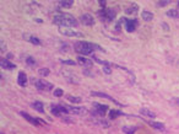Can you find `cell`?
Instances as JSON below:
<instances>
[{
    "label": "cell",
    "mask_w": 179,
    "mask_h": 134,
    "mask_svg": "<svg viewBox=\"0 0 179 134\" xmlns=\"http://www.w3.org/2000/svg\"><path fill=\"white\" fill-rule=\"evenodd\" d=\"M38 73H39V75H42V76H48L49 73H50V70L47 69V68H41V69L38 70Z\"/></svg>",
    "instance_id": "d4e9b609"
},
{
    "label": "cell",
    "mask_w": 179,
    "mask_h": 134,
    "mask_svg": "<svg viewBox=\"0 0 179 134\" xmlns=\"http://www.w3.org/2000/svg\"><path fill=\"white\" fill-rule=\"evenodd\" d=\"M178 6H179V3H178Z\"/></svg>",
    "instance_id": "e575fe53"
},
{
    "label": "cell",
    "mask_w": 179,
    "mask_h": 134,
    "mask_svg": "<svg viewBox=\"0 0 179 134\" xmlns=\"http://www.w3.org/2000/svg\"><path fill=\"white\" fill-rule=\"evenodd\" d=\"M140 113L144 114V116H146V117H150V118H155V117H156V114H155L152 111L147 110V108H141V110H140Z\"/></svg>",
    "instance_id": "d6986e66"
},
{
    "label": "cell",
    "mask_w": 179,
    "mask_h": 134,
    "mask_svg": "<svg viewBox=\"0 0 179 134\" xmlns=\"http://www.w3.org/2000/svg\"><path fill=\"white\" fill-rule=\"evenodd\" d=\"M148 125H151L152 128L155 129H158V130H164V125L163 123H159V122H148Z\"/></svg>",
    "instance_id": "ac0fdd59"
},
{
    "label": "cell",
    "mask_w": 179,
    "mask_h": 134,
    "mask_svg": "<svg viewBox=\"0 0 179 134\" xmlns=\"http://www.w3.org/2000/svg\"><path fill=\"white\" fill-rule=\"evenodd\" d=\"M59 5L61 8H71L74 5V2L72 0H61V2H59Z\"/></svg>",
    "instance_id": "ffe728a7"
},
{
    "label": "cell",
    "mask_w": 179,
    "mask_h": 134,
    "mask_svg": "<svg viewBox=\"0 0 179 134\" xmlns=\"http://www.w3.org/2000/svg\"><path fill=\"white\" fill-rule=\"evenodd\" d=\"M123 132L126 133V134H135V132H136V127H129V125H125V127H123Z\"/></svg>",
    "instance_id": "603a6c76"
},
{
    "label": "cell",
    "mask_w": 179,
    "mask_h": 134,
    "mask_svg": "<svg viewBox=\"0 0 179 134\" xmlns=\"http://www.w3.org/2000/svg\"><path fill=\"white\" fill-rule=\"evenodd\" d=\"M98 15H100L101 17L106 19V20H109V21L115 19V11L112 10V9H106V10H103V11H100Z\"/></svg>",
    "instance_id": "8992f818"
},
{
    "label": "cell",
    "mask_w": 179,
    "mask_h": 134,
    "mask_svg": "<svg viewBox=\"0 0 179 134\" xmlns=\"http://www.w3.org/2000/svg\"><path fill=\"white\" fill-rule=\"evenodd\" d=\"M35 85L38 90H42V91H49V90L53 89V84H50L48 81H44V80H36Z\"/></svg>",
    "instance_id": "277c9868"
},
{
    "label": "cell",
    "mask_w": 179,
    "mask_h": 134,
    "mask_svg": "<svg viewBox=\"0 0 179 134\" xmlns=\"http://www.w3.org/2000/svg\"><path fill=\"white\" fill-rule=\"evenodd\" d=\"M63 90L61 89H55L54 90V96H57V97H60V96H63Z\"/></svg>",
    "instance_id": "f1b7e54d"
},
{
    "label": "cell",
    "mask_w": 179,
    "mask_h": 134,
    "mask_svg": "<svg viewBox=\"0 0 179 134\" xmlns=\"http://www.w3.org/2000/svg\"><path fill=\"white\" fill-rule=\"evenodd\" d=\"M103 72H104L106 74H112V70L108 68V66H103Z\"/></svg>",
    "instance_id": "4dcf8cb0"
},
{
    "label": "cell",
    "mask_w": 179,
    "mask_h": 134,
    "mask_svg": "<svg viewBox=\"0 0 179 134\" xmlns=\"http://www.w3.org/2000/svg\"><path fill=\"white\" fill-rule=\"evenodd\" d=\"M80 20H81V22H82L83 25H86V26H93V25H95V19L92 17V15H90V14H83V15H81Z\"/></svg>",
    "instance_id": "ba28073f"
},
{
    "label": "cell",
    "mask_w": 179,
    "mask_h": 134,
    "mask_svg": "<svg viewBox=\"0 0 179 134\" xmlns=\"http://www.w3.org/2000/svg\"><path fill=\"white\" fill-rule=\"evenodd\" d=\"M91 95L92 96H97V97H103V99H107V100H109V101H113L115 105H122V103H119L117 100H114L112 96H109V95H107V94H104V92H97V91H92L91 92Z\"/></svg>",
    "instance_id": "9c48e42d"
},
{
    "label": "cell",
    "mask_w": 179,
    "mask_h": 134,
    "mask_svg": "<svg viewBox=\"0 0 179 134\" xmlns=\"http://www.w3.org/2000/svg\"><path fill=\"white\" fill-rule=\"evenodd\" d=\"M77 61L81 64V65H87V66H91L93 63L91 59H87L85 57H77Z\"/></svg>",
    "instance_id": "e0dca14e"
},
{
    "label": "cell",
    "mask_w": 179,
    "mask_h": 134,
    "mask_svg": "<svg viewBox=\"0 0 179 134\" xmlns=\"http://www.w3.org/2000/svg\"><path fill=\"white\" fill-rule=\"evenodd\" d=\"M125 24H126V25H125L126 31H128V32H134L137 22H136V20H126V22H125Z\"/></svg>",
    "instance_id": "5bb4252c"
},
{
    "label": "cell",
    "mask_w": 179,
    "mask_h": 134,
    "mask_svg": "<svg viewBox=\"0 0 179 134\" xmlns=\"http://www.w3.org/2000/svg\"><path fill=\"white\" fill-rule=\"evenodd\" d=\"M139 11V6L136 4H131V6H129L128 9H125V14L126 15H136Z\"/></svg>",
    "instance_id": "9a60e30c"
},
{
    "label": "cell",
    "mask_w": 179,
    "mask_h": 134,
    "mask_svg": "<svg viewBox=\"0 0 179 134\" xmlns=\"http://www.w3.org/2000/svg\"><path fill=\"white\" fill-rule=\"evenodd\" d=\"M2 68L3 69H6V70H13V69H15L16 68V65L15 64H13L10 60H8V59H2Z\"/></svg>",
    "instance_id": "7c38bea8"
},
{
    "label": "cell",
    "mask_w": 179,
    "mask_h": 134,
    "mask_svg": "<svg viewBox=\"0 0 179 134\" xmlns=\"http://www.w3.org/2000/svg\"><path fill=\"white\" fill-rule=\"evenodd\" d=\"M61 63L63 64H68V65H75V61L74 60H63L61 59Z\"/></svg>",
    "instance_id": "f546056e"
},
{
    "label": "cell",
    "mask_w": 179,
    "mask_h": 134,
    "mask_svg": "<svg viewBox=\"0 0 179 134\" xmlns=\"http://www.w3.org/2000/svg\"><path fill=\"white\" fill-rule=\"evenodd\" d=\"M100 4H101V6H102V8H104V6H106V2H100Z\"/></svg>",
    "instance_id": "d6a6232c"
},
{
    "label": "cell",
    "mask_w": 179,
    "mask_h": 134,
    "mask_svg": "<svg viewBox=\"0 0 179 134\" xmlns=\"http://www.w3.org/2000/svg\"><path fill=\"white\" fill-rule=\"evenodd\" d=\"M167 16H169L172 19H179V13L175 9H170V10L167 11Z\"/></svg>",
    "instance_id": "7402d4cb"
},
{
    "label": "cell",
    "mask_w": 179,
    "mask_h": 134,
    "mask_svg": "<svg viewBox=\"0 0 179 134\" xmlns=\"http://www.w3.org/2000/svg\"><path fill=\"white\" fill-rule=\"evenodd\" d=\"M66 99H68V101H70V102H72V103H80V102H81V99H80V97H75V96L68 95Z\"/></svg>",
    "instance_id": "cb8c5ba5"
},
{
    "label": "cell",
    "mask_w": 179,
    "mask_h": 134,
    "mask_svg": "<svg viewBox=\"0 0 179 134\" xmlns=\"http://www.w3.org/2000/svg\"><path fill=\"white\" fill-rule=\"evenodd\" d=\"M141 17H142L145 21H151V20L153 19V14H152V13H150V11H142Z\"/></svg>",
    "instance_id": "44dd1931"
},
{
    "label": "cell",
    "mask_w": 179,
    "mask_h": 134,
    "mask_svg": "<svg viewBox=\"0 0 179 134\" xmlns=\"http://www.w3.org/2000/svg\"><path fill=\"white\" fill-rule=\"evenodd\" d=\"M30 41H31L32 43H35L36 46H41V41H39L37 37H31V38H30Z\"/></svg>",
    "instance_id": "83f0119b"
},
{
    "label": "cell",
    "mask_w": 179,
    "mask_h": 134,
    "mask_svg": "<svg viewBox=\"0 0 179 134\" xmlns=\"http://www.w3.org/2000/svg\"><path fill=\"white\" fill-rule=\"evenodd\" d=\"M53 22L55 25H58L59 27H64V28H70V27H77L79 22L77 20L70 15V14H58L53 17Z\"/></svg>",
    "instance_id": "6da1fadb"
},
{
    "label": "cell",
    "mask_w": 179,
    "mask_h": 134,
    "mask_svg": "<svg viewBox=\"0 0 179 134\" xmlns=\"http://www.w3.org/2000/svg\"><path fill=\"white\" fill-rule=\"evenodd\" d=\"M68 110H69V112L77 114V116H82V114L87 113V108H85V107H68Z\"/></svg>",
    "instance_id": "8fae6325"
},
{
    "label": "cell",
    "mask_w": 179,
    "mask_h": 134,
    "mask_svg": "<svg viewBox=\"0 0 179 134\" xmlns=\"http://www.w3.org/2000/svg\"><path fill=\"white\" fill-rule=\"evenodd\" d=\"M59 32L65 36H70V37H81L82 36V33L79 31H74L71 28H64V27H59Z\"/></svg>",
    "instance_id": "52a82bcc"
},
{
    "label": "cell",
    "mask_w": 179,
    "mask_h": 134,
    "mask_svg": "<svg viewBox=\"0 0 179 134\" xmlns=\"http://www.w3.org/2000/svg\"><path fill=\"white\" fill-rule=\"evenodd\" d=\"M93 107H95V111H93V114L96 116H104V113L108 111V106L106 105H101V103H93Z\"/></svg>",
    "instance_id": "5b68a950"
},
{
    "label": "cell",
    "mask_w": 179,
    "mask_h": 134,
    "mask_svg": "<svg viewBox=\"0 0 179 134\" xmlns=\"http://www.w3.org/2000/svg\"><path fill=\"white\" fill-rule=\"evenodd\" d=\"M32 108H35L36 111H38L39 113H44V106H43V103L42 102H39V101H35V102H32Z\"/></svg>",
    "instance_id": "2e32d148"
},
{
    "label": "cell",
    "mask_w": 179,
    "mask_h": 134,
    "mask_svg": "<svg viewBox=\"0 0 179 134\" xmlns=\"http://www.w3.org/2000/svg\"><path fill=\"white\" fill-rule=\"evenodd\" d=\"M17 84H19L20 86H26V85H27V75H26L24 72H20V73H19Z\"/></svg>",
    "instance_id": "4fadbf2b"
},
{
    "label": "cell",
    "mask_w": 179,
    "mask_h": 134,
    "mask_svg": "<svg viewBox=\"0 0 179 134\" xmlns=\"http://www.w3.org/2000/svg\"><path fill=\"white\" fill-rule=\"evenodd\" d=\"M122 114H123L122 112H119V111H114V110H112V111H111V114H109V116H111V118H112V119H114V118H117L118 116H122Z\"/></svg>",
    "instance_id": "484cf974"
},
{
    "label": "cell",
    "mask_w": 179,
    "mask_h": 134,
    "mask_svg": "<svg viewBox=\"0 0 179 134\" xmlns=\"http://www.w3.org/2000/svg\"><path fill=\"white\" fill-rule=\"evenodd\" d=\"M20 116H21V117H24L27 122H30V123H31V124H33V125H38V124H39L38 118H33V117H32V116H30L27 112H24V111H22V112H20Z\"/></svg>",
    "instance_id": "30bf717a"
},
{
    "label": "cell",
    "mask_w": 179,
    "mask_h": 134,
    "mask_svg": "<svg viewBox=\"0 0 179 134\" xmlns=\"http://www.w3.org/2000/svg\"><path fill=\"white\" fill-rule=\"evenodd\" d=\"M74 49L77 52V53H80V54H91V53H93V52H96V50H103L98 44H96V43H90V42H83V41H81V42H76L75 44H74Z\"/></svg>",
    "instance_id": "7a4b0ae2"
},
{
    "label": "cell",
    "mask_w": 179,
    "mask_h": 134,
    "mask_svg": "<svg viewBox=\"0 0 179 134\" xmlns=\"http://www.w3.org/2000/svg\"><path fill=\"white\" fill-rule=\"evenodd\" d=\"M50 112H52L54 116L60 117V116H63V114L69 113V110H68V107H65V106H63V105H52V106H50Z\"/></svg>",
    "instance_id": "3957f363"
},
{
    "label": "cell",
    "mask_w": 179,
    "mask_h": 134,
    "mask_svg": "<svg viewBox=\"0 0 179 134\" xmlns=\"http://www.w3.org/2000/svg\"><path fill=\"white\" fill-rule=\"evenodd\" d=\"M26 63H27V65H28V66H35V63H36V60H35L32 57H28V58L26 59Z\"/></svg>",
    "instance_id": "4316f807"
},
{
    "label": "cell",
    "mask_w": 179,
    "mask_h": 134,
    "mask_svg": "<svg viewBox=\"0 0 179 134\" xmlns=\"http://www.w3.org/2000/svg\"><path fill=\"white\" fill-rule=\"evenodd\" d=\"M167 4H169V2H158V3H157L158 6H166Z\"/></svg>",
    "instance_id": "1f68e13d"
},
{
    "label": "cell",
    "mask_w": 179,
    "mask_h": 134,
    "mask_svg": "<svg viewBox=\"0 0 179 134\" xmlns=\"http://www.w3.org/2000/svg\"><path fill=\"white\" fill-rule=\"evenodd\" d=\"M178 105H179V100H178Z\"/></svg>",
    "instance_id": "836d02e7"
}]
</instances>
